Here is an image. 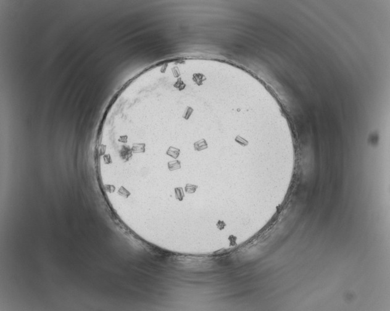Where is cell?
I'll use <instances>...</instances> for the list:
<instances>
[{
	"label": "cell",
	"instance_id": "cell-1",
	"mask_svg": "<svg viewBox=\"0 0 390 311\" xmlns=\"http://www.w3.org/2000/svg\"><path fill=\"white\" fill-rule=\"evenodd\" d=\"M129 146L131 149L132 154L144 153L146 151V144L144 143H133L132 146H130V145Z\"/></svg>",
	"mask_w": 390,
	"mask_h": 311
},
{
	"label": "cell",
	"instance_id": "cell-2",
	"mask_svg": "<svg viewBox=\"0 0 390 311\" xmlns=\"http://www.w3.org/2000/svg\"><path fill=\"white\" fill-rule=\"evenodd\" d=\"M208 144L205 139H201L194 143V148L197 151H201L208 148Z\"/></svg>",
	"mask_w": 390,
	"mask_h": 311
},
{
	"label": "cell",
	"instance_id": "cell-3",
	"mask_svg": "<svg viewBox=\"0 0 390 311\" xmlns=\"http://www.w3.org/2000/svg\"><path fill=\"white\" fill-rule=\"evenodd\" d=\"M180 150L174 147H170L167 150V151H166V154L174 159L178 158L180 155Z\"/></svg>",
	"mask_w": 390,
	"mask_h": 311
},
{
	"label": "cell",
	"instance_id": "cell-4",
	"mask_svg": "<svg viewBox=\"0 0 390 311\" xmlns=\"http://www.w3.org/2000/svg\"><path fill=\"white\" fill-rule=\"evenodd\" d=\"M167 165L168 168L171 171H174L181 168V162L178 160L169 162Z\"/></svg>",
	"mask_w": 390,
	"mask_h": 311
},
{
	"label": "cell",
	"instance_id": "cell-5",
	"mask_svg": "<svg viewBox=\"0 0 390 311\" xmlns=\"http://www.w3.org/2000/svg\"><path fill=\"white\" fill-rule=\"evenodd\" d=\"M175 195H176V198L180 200L181 201L184 197V193L183 192V189L181 188H175Z\"/></svg>",
	"mask_w": 390,
	"mask_h": 311
},
{
	"label": "cell",
	"instance_id": "cell-6",
	"mask_svg": "<svg viewBox=\"0 0 390 311\" xmlns=\"http://www.w3.org/2000/svg\"><path fill=\"white\" fill-rule=\"evenodd\" d=\"M197 188H198V186H196V185L188 184V185H187V186H186L185 190H186V192H187V193H195V192H196V190Z\"/></svg>",
	"mask_w": 390,
	"mask_h": 311
},
{
	"label": "cell",
	"instance_id": "cell-7",
	"mask_svg": "<svg viewBox=\"0 0 390 311\" xmlns=\"http://www.w3.org/2000/svg\"><path fill=\"white\" fill-rule=\"evenodd\" d=\"M235 141H236L238 143H239L240 144L242 145V146H243V147L246 146V145H247V144H248V142L247 141H246V140H244L243 138L241 137V136H239V135L236 136V137L235 138Z\"/></svg>",
	"mask_w": 390,
	"mask_h": 311
}]
</instances>
